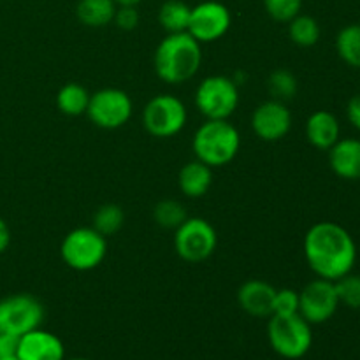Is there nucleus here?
<instances>
[{"label":"nucleus","instance_id":"obj_1","mask_svg":"<svg viewBox=\"0 0 360 360\" xmlns=\"http://www.w3.org/2000/svg\"><path fill=\"white\" fill-rule=\"evenodd\" d=\"M304 257L316 276L336 281L354 271L357 245L350 232L340 224L319 221L306 232Z\"/></svg>","mask_w":360,"mask_h":360},{"label":"nucleus","instance_id":"obj_2","mask_svg":"<svg viewBox=\"0 0 360 360\" xmlns=\"http://www.w3.org/2000/svg\"><path fill=\"white\" fill-rule=\"evenodd\" d=\"M200 42L188 32L167 34L155 49V72L167 84H181L190 81L200 69Z\"/></svg>","mask_w":360,"mask_h":360},{"label":"nucleus","instance_id":"obj_3","mask_svg":"<svg viewBox=\"0 0 360 360\" xmlns=\"http://www.w3.org/2000/svg\"><path fill=\"white\" fill-rule=\"evenodd\" d=\"M241 146L239 130L229 120H206L193 136L192 148L197 160L206 165L221 167L231 164Z\"/></svg>","mask_w":360,"mask_h":360},{"label":"nucleus","instance_id":"obj_4","mask_svg":"<svg viewBox=\"0 0 360 360\" xmlns=\"http://www.w3.org/2000/svg\"><path fill=\"white\" fill-rule=\"evenodd\" d=\"M267 340L274 354L288 360L302 359L313 345L311 323L299 313L295 315H271L267 323Z\"/></svg>","mask_w":360,"mask_h":360},{"label":"nucleus","instance_id":"obj_5","mask_svg":"<svg viewBox=\"0 0 360 360\" xmlns=\"http://www.w3.org/2000/svg\"><path fill=\"white\" fill-rule=\"evenodd\" d=\"M108 255V238L94 227H77L63 238L60 257L67 267L74 271H91L102 264Z\"/></svg>","mask_w":360,"mask_h":360},{"label":"nucleus","instance_id":"obj_6","mask_svg":"<svg viewBox=\"0 0 360 360\" xmlns=\"http://www.w3.org/2000/svg\"><path fill=\"white\" fill-rule=\"evenodd\" d=\"M239 104V90L227 76H210L195 90V105L206 120H229Z\"/></svg>","mask_w":360,"mask_h":360},{"label":"nucleus","instance_id":"obj_7","mask_svg":"<svg viewBox=\"0 0 360 360\" xmlns=\"http://www.w3.org/2000/svg\"><path fill=\"white\" fill-rule=\"evenodd\" d=\"M188 120L185 104L169 94L155 95L143 109V125L148 134L158 139H167L181 132Z\"/></svg>","mask_w":360,"mask_h":360},{"label":"nucleus","instance_id":"obj_8","mask_svg":"<svg viewBox=\"0 0 360 360\" xmlns=\"http://www.w3.org/2000/svg\"><path fill=\"white\" fill-rule=\"evenodd\" d=\"M217 246V231L204 218H186L174 232V250L185 262H204L213 255Z\"/></svg>","mask_w":360,"mask_h":360},{"label":"nucleus","instance_id":"obj_9","mask_svg":"<svg viewBox=\"0 0 360 360\" xmlns=\"http://www.w3.org/2000/svg\"><path fill=\"white\" fill-rule=\"evenodd\" d=\"M44 320V306L30 294L7 295L0 301V333L23 336L41 327Z\"/></svg>","mask_w":360,"mask_h":360},{"label":"nucleus","instance_id":"obj_10","mask_svg":"<svg viewBox=\"0 0 360 360\" xmlns=\"http://www.w3.org/2000/svg\"><path fill=\"white\" fill-rule=\"evenodd\" d=\"M132 111V98L127 91L120 88H102L90 95L86 115L98 129L115 130L129 122Z\"/></svg>","mask_w":360,"mask_h":360},{"label":"nucleus","instance_id":"obj_11","mask_svg":"<svg viewBox=\"0 0 360 360\" xmlns=\"http://www.w3.org/2000/svg\"><path fill=\"white\" fill-rule=\"evenodd\" d=\"M340 308L334 281L316 278L299 292V315L311 326L326 323Z\"/></svg>","mask_w":360,"mask_h":360},{"label":"nucleus","instance_id":"obj_12","mask_svg":"<svg viewBox=\"0 0 360 360\" xmlns=\"http://www.w3.org/2000/svg\"><path fill=\"white\" fill-rule=\"evenodd\" d=\"M232 23L231 11L227 6L217 0H206L192 7L188 23V34L202 44L214 42L224 37Z\"/></svg>","mask_w":360,"mask_h":360},{"label":"nucleus","instance_id":"obj_13","mask_svg":"<svg viewBox=\"0 0 360 360\" xmlns=\"http://www.w3.org/2000/svg\"><path fill=\"white\" fill-rule=\"evenodd\" d=\"M252 129L259 139L274 143L280 141L290 132L292 129V112L280 101H266L252 115Z\"/></svg>","mask_w":360,"mask_h":360},{"label":"nucleus","instance_id":"obj_14","mask_svg":"<svg viewBox=\"0 0 360 360\" xmlns=\"http://www.w3.org/2000/svg\"><path fill=\"white\" fill-rule=\"evenodd\" d=\"M16 357L20 360H65V347L56 334L37 327L18 338Z\"/></svg>","mask_w":360,"mask_h":360},{"label":"nucleus","instance_id":"obj_15","mask_svg":"<svg viewBox=\"0 0 360 360\" xmlns=\"http://www.w3.org/2000/svg\"><path fill=\"white\" fill-rule=\"evenodd\" d=\"M276 288L262 280H248L239 287L238 302L245 313L255 319L273 315V302Z\"/></svg>","mask_w":360,"mask_h":360},{"label":"nucleus","instance_id":"obj_16","mask_svg":"<svg viewBox=\"0 0 360 360\" xmlns=\"http://www.w3.org/2000/svg\"><path fill=\"white\" fill-rule=\"evenodd\" d=\"M330 169L341 179H360V139H340L329 150Z\"/></svg>","mask_w":360,"mask_h":360},{"label":"nucleus","instance_id":"obj_17","mask_svg":"<svg viewBox=\"0 0 360 360\" xmlns=\"http://www.w3.org/2000/svg\"><path fill=\"white\" fill-rule=\"evenodd\" d=\"M341 127L336 116L329 111H315L306 122V139L316 150L329 151L340 141Z\"/></svg>","mask_w":360,"mask_h":360},{"label":"nucleus","instance_id":"obj_18","mask_svg":"<svg viewBox=\"0 0 360 360\" xmlns=\"http://www.w3.org/2000/svg\"><path fill=\"white\" fill-rule=\"evenodd\" d=\"M211 183H213V171L210 165L200 160L188 162L179 171L178 185L186 197L199 199V197L206 195L207 190L211 188Z\"/></svg>","mask_w":360,"mask_h":360},{"label":"nucleus","instance_id":"obj_19","mask_svg":"<svg viewBox=\"0 0 360 360\" xmlns=\"http://www.w3.org/2000/svg\"><path fill=\"white\" fill-rule=\"evenodd\" d=\"M115 0H79L76 6V16L90 28H102L115 20Z\"/></svg>","mask_w":360,"mask_h":360},{"label":"nucleus","instance_id":"obj_20","mask_svg":"<svg viewBox=\"0 0 360 360\" xmlns=\"http://www.w3.org/2000/svg\"><path fill=\"white\" fill-rule=\"evenodd\" d=\"M190 14L192 7L183 0H167L160 6L158 11V23L162 25L167 34H178V32L188 30Z\"/></svg>","mask_w":360,"mask_h":360},{"label":"nucleus","instance_id":"obj_21","mask_svg":"<svg viewBox=\"0 0 360 360\" xmlns=\"http://www.w3.org/2000/svg\"><path fill=\"white\" fill-rule=\"evenodd\" d=\"M90 95L91 94H88L86 88L81 86V84L67 83L56 94V108L67 116L86 115Z\"/></svg>","mask_w":360,"mask_h":360},{"label":"nucleus","instance_id":"obj_22","mask_svg":"<svg viewBox=\"0 0 360 360\" xmlns=\"http://www.w3.org/2000/svg\"><path fill=\"white\" fill-rule=\"evenodd\" d=\"M336 51L347 65L360 69V25L352 23L341 28L336 37Z\"/></svg>","mask_w":360,"mask_h":360},{"label":"nucleus","instance_id":"obj_23","mask_svg":"<svg viewBox=\"0 0 360 360\" xmlns=\"http://www.w3.org/2000/svg\"><path fill=\"white\" fill-rule=\"evenodd\" d=\"M288 35L294 44L301 48H311L320 41V25L313 16L297 14L288 21Z\"/></svg>","mask_w":360,"mask_h":360},{"label":"nucleus","instance_id":"obj_24","mask_svg":"<svg viewBox=\"0 0 360 360\" xmlns=\"http://www.w3.org/2000/svg\"><path fill=\"white\" fill-rule=\"evenodd\" d=\"M123 221H125V213H123L122 207L118 204H102L94 214V225L91 227L102 234L104 238L116 234L120 229L123 227Z\"/></svg>","mask_w":360,"mask_h":360},{"label":"nucleus","instance_id":"obj_25","mask_svg":"<svg viewBox=\"0 0 360 360\" xmlns=\"http://www.w3.org/2000/svg\"><path fill=\"white\" fill-rule=\"evenodd\" d=\"M153 218L160 227L174 229L176 231V229H178L186 218H188V214H186L185 206H183L181 202L167 199V200H160V202L155 206Z\"/></svg>","mask_w":360,"mask_h":360},{"label":"nucleus","instance_id":"obj_26","mask_svg":"<svg viewBox=\"0 0 360 360\" xmlns=\"http://www.w3.org/2000/svg\"><path fill=\"white\" fill-rule=\"evenodd\" d=\"M269 91L274 97V101H290L297 94V79L287 69L274 70L269 76Z\"/></svg>","mask_w":360,"mask_h":360},{"label":"nucleus","instance_id":"obj_27","mask_svg":"<svg viewBox=\"0 0 360 360\" xmlns=\"http://www.w3.org/2000/svg\"><path fill=\"white\" fill-rule=\"evenodd\" d=\"M340 304H345L350 309H360V276L348 273L343 278L334 281Z\"/></svg>","mask_w":360,"mask_h":360},{"label":"nucleus","instance_id":"obj_28","mask_svg":"<svg viewBox=\"0 0 360 360\" xmlns=\"http://www.w3.org/2000/svg\"><path fill=\"white\" fill-rule=\"evenodd\" d=\"M264 7L274 21L288 23L292 18L301 14L302 0H264Z\"/></svg>","mask_w":360,"mask_h":360},{"label":"nucleus","instance_id":"obj_29","mask_svg":"<svg viewBox=\"0 0 360 360\" xmlns=\"http://www.w3.org/2000/svg\"><path fill=\"white\" fill-rule=\"evenodd\" d=\"M299 313V292L292 288H280L274 294L273 315H295Z\"/></svg>","mask_w":360,"mask_h":360},{"label":"nucleus","instance_id":"obj_30","mask_svg":"<svg viewBox=\"0 0 360 360\" xmlns=\"http://www.w3.org/2000/svg\"><path fill=\"white\" fill-rule=\"evenodd\" d=\"M116 27L122 28V30L130 32L139 25V13H137V7L134 6H118L115 13Z\"/></svg>","mask_w":360,"mask_h":360},{"label":"nucleus","instance_id":"obj_31","mask_svg":"<svg viewBox=\"0 0 360 360\" xmlns=\"http://www.w3.org/2000/svg\"><path fill=\"white\" fill-rule=\"evenodd\" d=\"M18 338L7 333H0V360L16 355Z\"/></svg>","mask_w":360,"mask_h":360},{"label":"nucleus","instance_id":"obj_32","mask_svg":"<svg viewBox=\"0 0 360 360\" xmlns=\"http://www.w3.org/2000/svg\"><path fill=\"white\" fill-rule=\"evenodd\" d=\"M347 118L355 129L360 130V94L354 95V97L348 101L347 105Z\"/></svg>","mask_w":360,"mask_h":360},{"label":"nucleus","instance_id":"obj_33","mask_svg":"<svg viewBox=\"0 0 360 360\" xmlns=\"http://www.w3.org/2000/svg\"><path fill=\"white\" fill-rule=\"evenodd\" d=\"M11 245V229L4 218H0V255L9 248Z\"/></svg>","mask_w":360,"mask_h":360},{"label":"nucleus","instance_id":"obj_34","mask_svg":"<svg viewBox=\"0 0 360 360\" xmlns=\"http://www.w3.org/2000/svg\"><path fill=\"white\" fill-rule=\"evenodd\" d=\"M141 2H143V0H115L116 6H134V7H137Z\"/></svg>","mask_w":360,"mask_h":360},{"label":"nucleus","instance_id":"obj_35","mask_svg":"<svg viewBox=\"0 0 360 360\" xmlns=\"http://www.w3.org/2000/svg\"><path fill=\"white\" fill-rule=\"evenodd\" d=\"M65 360H90V359H84V357H72V359H65Z\"/></svg>","mask_w":360,"mask_h":360},{"label":"nucleus","instance_id":"obj_36","mask_svg":"<svg viewBox=\"0 0 360 360\" xmlns=\"http://www.w3.org/2000/svg\"><path fill=\"white\" fill-rule=\"evenodd\" d=\"M2 360H20L16 357V355H13V357H7V359H2Z\"/></svg>","mask_w":360,"mask_h":360}]
</instances>
